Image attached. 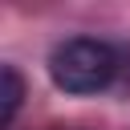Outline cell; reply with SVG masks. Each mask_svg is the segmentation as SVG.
<instances>
[{"mask_svg":"<svg viewBox=\"0 0 130 130\" xmlns=\"http://www.w3.org/2000/svg\"><path fill=\"white\" fill-rule=\"evenodd\" d=\"M20 98H24V81H20V73L12 65H4L0 69V130L12 126V118L20 110Z\"/></svg>","mask_w":130,"mask_h":130,"instance_id":"cell-2","label":"cell"},{"mask_svg":"<svg viewBox=\"0 0 130 130\" xmlns=\"http://www.w3.org/2000/svg\"><path fill=\"white\" fill-rule=\"evenodd\" d=\"M118 73V53L106 41L73 37L49 53V77L65 93H102Z\"/></svg>","mask_w":130,"mask_h":130,"instance_id":"cell-1","label":"cell"}]
</instances>
